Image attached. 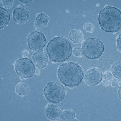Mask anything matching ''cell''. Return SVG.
I'll return each mask as SVG.
<instances>
[{"instance_id":"cell-1","label":"cell","mask_w":121,"mask_h":121,"mask_svg":"<svg viewBox=\"0 0 121 121\" xmlns=\"http://www.w3.org/2000/svg\"><path fill=\"white\" fill-rule=\"evenodd\" d=\"M84 71L78 63L75 62L63 63L58 67L57 76L60 82L69 88L78 86L83 80Z\"/></svg>"},{"instance_id":"cell-2","label":"cell","mask_w":121,"mask_h":121,"mask_svg":"<svg viewBox=\"0 0 121 121\" xmlns=\"http://www.w3.org/2000/svg\"><path fill=\"white\" fill-rule=\"evenodd\" d=\"M73 48L66 37L55 36L50 40L46 47L48 58L52 63L64 62L72 55Z\"/></svg>"},{"instance_id":"cell-3","label":"cell","mask_w":121,"mask_h":121,"mask_svg":"<svg viewBox=\"0 0 121 121\" xmlns=\"http://www.w3.org/2000/svg\"><path fill=\"white\" fill-rule=\"evenodd\" d=\"M98 22L100 28L105 32L116 34L121 28L120 10L113 6H105L99 12Z\"/></svg>"},{"instance_id":"cell-4","label":"cell","mask_w":121,"mask_h":121,"mask_svg":"<svg viewBox=\"0 0 121 121\" xmlns=\"http://www.w3.org/2000/svg\"><path fill=\"white\" fill-rule=\"evenodd\" d=\"M82 48L83 55L89 59H99L104 51V46L98 38L91 37L82 42Z\"/></svg>"},{"instance_id":"cell-5","label":"cell","mask_w":121,"mask_h":121,"mask_svg":"<svg viewBox=\"0 0 121 121\" xmlns=\"http://www.w3.org/2000/svg\"><path fill=\"white\" fill-rule=\"evenodd\" d=\"M66 90L61 83L52 81L47 84L43 89V93L46 100L51 103H59L64 100Z\"/></svg>"},{"instance_id":"cell-6","label":"cell","mask_w":121,"mask_h":121,"mask_svg":"<svg viewBox=\"0 0 121 121\" xmlns=\"http://www.w3.org/2000/svg\"><path fill=\"white\" fill-rule=\"evenodd\" d=\"M14 69L21 80L29 78L35 73V64L28 58H19L13 63Z\"/></svg>"},{"instance_id":"cell-7","label":"cell","mask_w":121,"mask_h":121,"mask_svg":"<svg viewBox=\"0 0 121 121\" xmlns=\"http://www.w3.org/2000/svg\"><path fill=\"white\" fill-rule=\"evenodd\" d=\"M27 43L29 48L32 51H43L47 44V39L42 32L35 30L28 35Z\"/></svg>"},{"instance_id":"cell-8","label":"cell","mask_w":121,"mask_h":121,"mask_svg":"<svg viewBox=\"0 0 121 121\" xmlns=\"http://www.w3.org/2000/svg\"><path fill=\"white\" fill-rule=\"evenodd\" d=\"M103 73L96 67H93L87 70L84 76V82L89 86L98 85L102 82Z\"/></svg>"},{"instance_id":"cell-9","label":"cell","mask_w":121,"mask_h":121,"mask_svg":"<svg viewBox=\"0 0 121 121\" xmlns=\"http://www.w3.org/2000/svg\"><path fill=\"white\" fill-rule=\"evenodd\" d=\"M30 17L29 10L24 4H20L14 9L13 11V19L18 24H24Z\"/></svg>"},{"instance_id":"cell-10","label":"cell","mask_w":121,"mask_h":121,"mask_svg":"<svg viewBox=\"0 0 121 121\" xmlns=\"http://www.w3.org/2000/svg\"><path fill=\"white\" fill-rule=\"evenodd\" d=\"M45 115L47 118L51 121H58L60 120L62 112L60 107L54 103H48L45 108Z\"/></svg>"},{"instance_id":"cell-11","label":"cell","mask_w":121,"mask_h":121,"mask_svg":"<svg viewBox=\"0 0 121 121\" xmlns=\"http://www.w3.org/2000/svg\"><path fill=\"white\" fill-rule=\"evenodd\" d=\"M32 57L35 65L40 69H44L48 64V56L44 51L35 52L32 55Z\"/></svg>"},{"instance_id":"cell-12","label":"cell","mask_w":121,"mask_h":121,"mask_svg":"<svg viewBox=\"0 0 121 121\" xmlns=\"http://www.w3.org/2000/svg\"><path fill=\"white\" fill-rule=\"evenodd\" d=\"M69 38L70 41L74 44H78L82 43L84 39V35L80 29H75L69 33Z\"/></svg>"},{"instance_id":"cell-13","label":"cell","mask_w":121,"mask_h":121,"mask_svg":"<svg viewBox=\"0 0 121 121\" xmlns=\"http://www.w3.org/2000/svg\"><path fill=\"white\" fill-rule=\"evenodd\" d=\"M49 21V17L48 15L44 13H42L36 15L35 23L34 27L36 29L44 27L47 26Z\"/></svg>"},{"instance_id":"cell-14","label":"cell","mask_w":121,"mask_h":121,"mask_svg":"<svg viewBox=\"0 0 121 121\" xmlns=\"http://www.w3.org/2000/svg\"><path fill=\"white\" fill-rule=\"evenodd\" d=\"M0 29L4 28L7 26L11 20V15L3 7H0Z\"/></svg>"},{"instance_id":"cell-15","label":"cell","mask_w":121,"mask_h":121,"mask_svg":"<svg viewBox=\"0 0 121 121\" xmlns=\"http://www.w3.org/2000/svg\"><path fill=\"white\" fill-rule=\"evenodd\" d=\"M76 113L73 110L65 109L62 111L60 117V120L61 121H72L76 118Z\"/></svg>"},{"instance_id":"cell-16","label":"cell","mask_w":121,"mask_h":121,"mask_svg":"<svg viewBox=\"0 0 121 121\" xmlns=\"http://www.w3.org/2000/svg\"><path fill=\"white\" fill-rule=\"evenodd\" d=\"M29 91V86L24 83H19L15 86V93L17 95L21 97H23L27 95Z\"/></svg>"},{"instance_id":"cell-17","label":"cell","mask_w":121,"mask_h":121,"mask_svg":"<svg viewBox=\"0 0 121 121\" xmlns=\"http://www.w3.org/2000/svg\"><path fill=\"white\" fill-rule=\"evenodd\" d=\"M110 72L114 78H116L121 82V62L120 60L113 63L110 68Z\"/></svg>"},{"instance_id":"cell-18","label":"cell","mask_w":121,"mask_h":121,"mask_svg":"<svg viewBox=\"0 0 121 121\" xmlns=\"http://www.w3.org/2000/svg\"><path fill=\"white\" fill-rule=\"evenodd\" d=\"M72 54L73 56L79 58H82L84 56L82 48L80 47H77L74 48L72 51Z\"/></svg>"},{"instance_id":"cell-19","label":"cell","mask_w":121,"mask_h":121,"mask_svg":"<svg viewBox=\"0 0 121 121\" xmlns=\"http://www.w3.org/2000/svg\"><path fill=\"white\" fill-rule=\"evenodd\" d=\"M83 28L87 32L92 33L95 31V27L92 23L88 22L84 24Z\"/></svg>"},{"instance_id":"cell-20","label":"cell","mask_w":121,"mask_h":121,"mask_svg":"<svg viewBox=\"0 0 121 121\" xmlns=\"http://www.w3.org/2000/svg\"><path fill=\"white\" fill-rule=\"evenodd\" d=\"M14 1V0H3L2 3L4 8L9 9L12 7Z\"/></svg>"},{"instance_id":"cell-21","label":"cell","mask_w":121,"mask_h":121,"mask_svg":"<svg viewBox=\"0 0 121 121\" xmlns=\"http://www.w3.org/2000/svg\"><path fill=\"white\" fill-rule=\"evenodd\" d=\"M110 84L112 87H115L120 85L121 82L120 81L117 79L113 77L110 81Z\"/></svg>"},{"instance_id":"cell-22","label":"cell","mask_w":121,"mask_h":121,"mask_svg":"<svg viewBox=\"0 0 121 121\" xmlns=\"http://www.w3.org/2000/svg\"><path fill=\"white\" fill-rule=\"evenodd\" d=\"M113 75L112 74V73L109 71H106L103 73V80L104 79H107L111 81L112 79L113 78Z\"/></svg>"},{"instance_id":"cell-23","label":"cell","mask_w":121,"mask_h":121,"mask_svg":"<svg viewBox=\"0 0 121 121\" xmlns=\"http://www.w3.org/2000/svg\"><path fill=\"white\" fill-rule=\"evenodd\" d=\"M116 46H117V50L118 51L120 52H121V34L117 36L116 37Z\"/></svg>"},{"instance_id":"cell-24","label":"cell","mask_w":121,"mask_h":121,"mask_svg":"<svg viewBox=\"0 0 121 121\" xmlns=\"http://www.w3.org/2000/svg\"><path fill=\"white\" fill-rule=\"evenodd\" d=\"M102 85L105 87H108L110 85V81L107 79L102 80Z\"/></svg>"},{"instance_id":"cell-25","label":"cell","mask_w":121,"mask_h":121,"mask_svg":"<svg viewBox=\"0 0 121 121\" xmlns=\"http://www.w3.org/2000/svg\"><path fill=\"white\" fill-rule=\"evenodd\" d=\"M29 53H29V51L27 49L24 50L22 52V55L23 58L27 57L29 56Z\"/></svg>"},{"instance_id":"cell-26","label":"cell","mask_w":121,"mask_h":121,"mask_svg":"<svg viewBox=\"0 0 121 121\" xmlns=\"http://www.w3.org/2000/svg\"><path fill=\"white\" fill-rule=\"evenodd\" d=\"M121 85L119 86L118 91H117V93H118V97L119 99L121 100Z\"/></svg>"},{"instance_id":"cell-27","label":"cell","mask_w":121,"mask_h":121,"mask_svg":"<svg viewBox=\"0 0 121 121\" xmlns=\"http://www.w3.org/2000/svg\"><path fill=\"white\" fill-rule=\"evenodd\" d=\"M40 69H38V68H36V70H35V74L37 76H39L40 75Z\"/></svg>"},{"instance_id":"cell-28","label":"cell","mask_w":121,"mask_h":121,"mask_svg":"<svg viewBox=\"0 0 121 121\" xmlns=\"http://www.w3.org/2000/svg\"><path fill=\"white\" fill-rule=\"evenodd\" d=\"M19 1L22 3H31L32 1V0H19Z\"/></svg>"},{"instance_id":"cell-29","label":"cell","mask_w":121,"mask_h":121,"mask_svg":"<svg viewBox=\"0 0 121 121\" xmlns=\"http://www.w3.org/2000/svg\"><path fill=\"white\" fill-rule=\"evenodd\" d=\"M72 121H79V120L76 119V118H75L74 119H73Z\"/></svg>"}]
</instances>
